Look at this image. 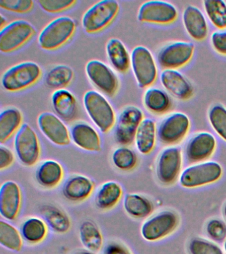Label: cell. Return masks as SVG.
I'll return each instance as SVG.
<instances>
[{
	"label": "cell",
	"mask_w": 226,
	"mask_h": 254,
	"mask_svg": "<svg viewBox=\"0 0 226 254\" xmlns=\"http://www.w3.org/2000/svg\"><path fill=\"white\" fill-rule=\"evenodd\" d=\"M84 108L87 114L101 132H110L116 123V113L108 99L98 91L90 90L84 94Z\"/></svg>",
	"instance_id": "1"
},
{
	"label": "cell",
	"mask_w": 226,
	"mask_h": 254,
	"mask_svg": "<svg viewBox=\"0 0 226 254\" xmlns=\"http://www.w3.org/2000/svg\"><path fill=\"white\" fill-rule=\"evenodd\" d=\"M223 213L224 218H225V220H226V202L225 203V205L224 206Z\"/></svg>",
	"instance_id": "48"
},
{
	"label": "cell",
	"mask_w": 226,
	"mask_h": 254,
	"mask_svg": "<svg viewBox=\"0 0 226 254\" xmlns=\"http://www.w3.org/2000/svg\"><path fill=\"white\" fill-rule=\"evenodd\" d=\"M214 49L222 55H226V29L218 30L212 34L210 38Z\"/></svg>",
	"instance_id": "43"
},
{
	"label": "cell",
	"mask_w": 226,
	"mask_h": 254,
	"mask_svg": "<svg viewBox=\"0 0 226 254\" xmlns=\"http://www.w3.org/2000/svg\"><path fill=\"white\" fill-rule=\"evenodd\" d=\"M74 71L68 65L60 64L53 67L45 75V82L49 88L65 89L74 78Z\"/></svg>",
	"instance_id": "34"
},
{
	"label": "cell",
	"mask_w": 226,
	"mask_h": 254,
	"mask_svg": "<svg viewBox=\"0 0 226 254\" xmlns=\"http://www.w3.org/2000/svg\"><path fill=\"white\" fill-rule=\"evenodd\" d=\"M112 162L114 166L122 171H130L136 166L138 157L134 150L126 146L115 150L112 154Z\"/></svg>",
	"instance_id": "37"
},
{
	"label": "cell",
	"mask_w": 226,
	"mask_h": 254,
	"mask_svg": "<svg viewBox=\"0 0 226 254\" xmlns=\"http://www.w3.org/2000/svg\"><path fill=\"white\" fill-rule=\"evenodd\" d=\"M64 177V170L60 163L47 160L41 163L35 172V179L39 186L53 189L59 186Z\"/></svg>",
	"instance_id": "24"
},
{
	"label": "cell",
	"mask_w": 226,
	"mask_h": 254,
	"mask_svg": "<svg viewBox=\"0 0 226 254\" xmlns=\"http://www.w3.org/2000/svg\"><path fill=\"white\" fill-rule=\"evenodd\" d=\"M76 29L75 20L68 16H61L53 19L41 31L38 43L41 49L52 51L68 43Z\"/></svg>",
	"instance_id": "2"
},
{
	"label": "cell",
	"mask_w": 226,
	"mask_h": 254,
	"mask_svg": "<svg viewBox=\"0 0 226 254\" xmlns=\"http://www.w3.org/2000/svg\"><path fill=\"white\" fill-rule=\"evenodd\" d=\"M95 254L94 252H90V251H78L75 252V254Z\"/></svg>",
	"instance_id": "47"
},
{
	"label": "cell",
	"mask_w": 226,
	"mask_h": 254,
	"mask_svg": "<svg viewBox=\"0 0 226 254\" xmlns=\"http://www.w3.org/2000/svg\"><path fill=\"white\" fill-rule=\"evenodd\" d=\"M157 136V128L153 119H144L137 131L135 142L141 154L147 155L153 150Z\"/></svg>",
	"instance_id": "25"
},
{
	"label": "cell",
	"mask_w": 226,
	"mask_h": 254,
	"mask_svg": "<svg viewBox=\"0 0 226 254\" xmlns=\"http://www.w3.org/2000/svg\"><path fill=\"white\" fill-rule=\"evenodd\" d=\"M22 195L20 187L13 181H6L0 188V214L4 219H16L21 207Z\"/></svg>",
	"instance_id": "17"
},
{
	"label": "cell",
	"mask_w": 226,
	"mask_h": 254,
	"mask_svg": "<svg viewBox=\"0 0 226 254\" xmlns=\"http://www.w3.org/2000/svg\"><path fill=\"white\" fill-rule=\"evenodd\" d=\"M222 174L223 170L219 163L208 161L188 167L180 174L179 182L184 188H196L217 182Z\"/></svg>",
	"instance_id": "6"
},
{
	"label": "cell",
	"mask_w": 226,
	"mask_h": 254,
	"mask_svg": "<svg viewBox=\"0 0 226 254\" xmlns=\"http://www.w3.org/2000/svg\"><path fill=\"white\" fill-rule=\"evenodd\" d=\"M52 105L57 116L66 122H71L78 114V103L75 95L66 89L55 90L53 93Z\"/></svg>",
	"instance_id": "23"
},
{
	"label": "cell",
	"mask_w": 226,
	"mask_h": 254,
	"mask_svg": "<svg viewBox=\"0 0 226 254\" xmlns=\"http://www.w3.org/2000/svg\"><path fill=\"white\" fill-rule=\"evenodd\" d=\"M36 33L34 26L25 20H16L7 24L0 32V51L10 53L30 41Z\"/></svg>",
	"instance_id": "8"
},
{
	"label": "cell",
	"mask_w": 226,
	"mask_h": 254,
	"mask_svg": "<svg viewBox=\"0 0 226 254\" xmlns=\"http://www.w3.org/2000/svg\"><path fill=\"white\" fill-rule=\"evenodd\" d=\"M160 81L164 89L179 100H188L193 95L191 83L178 69H164L160 73Z\"/></svg>",
	"instance_id": "19"
},
{
	"label": "cell",
	"mask_w": 226,
	"mask_h": 254,
	"mask_svg": "<svg viewBox=\"0 0 226 254\" xmlns=\"http://www.w3.org/2000/svg\"><path fill=\"white\" fill-rule=\"evenodd\" d=\"M42 75V69L33 62H23L9 67L1 77V85L9 92H17L35 84Z\"/></svg>",
	"instance_id": "3"
},
{
	"label": "cell",
	"mask_w": 226,
	"mask_h": 254,
	"mask_svg": "<svg viewBox=\"0 0 226 254\" xmlns=\"http://www.w3.org/2000/svg\"><path fill=\"white\" fill-rule=\"evenodd\" d=\"M210 125L215 132L226 142V108L222 105H214L208 113Z\"/></svg>",
	"instance_id": "38"
},
{
	"label": "cell",
	"mask_w": 226,
	"mask_h": 254,
	"mask_svg": "<svg viewBox=\"0 0 226 254\" xmlns=\"http://www.w3.org/2000/svg\"><path fill=\"white\" fill-rule=\"evenodd\" d=\"M194 45L190 42H173L158 52L157 62L164 69H177L184 66L194 56Z\"/></svg>",
	"instance_id": "11"
},
{
	"label": "cell",
	"mask_w": 226,
	"mask_h": 254,
	"mask_svg": "<svg viewBox=\"0 0 226 254\" xmlns=\"http://www.w3.org/2000/svg\"><path fill=\"white\" fill-rule=\"evenodd\" d=\"M190 127V121L188 115L182 112L172 113L158 125V140L164 144H177L185 138Z\"/></svg>",
	"instance_id": "12"
},
{
	"label": "cell",
	"mask_w": 226,
	"mask_h": 254,
	"mask_svg": "<svg viewBox=\"0 0 226 254\" xmlns=\"http://www.w3.org/2000/svg\"><path fill=\"white\" fill-rule=\"evenodd\" d=\"M144 103L150 112L162 115L169 111L172 100L165 91L157 87H150L145 92Z\"/></svg>",
	"instance_id": "31"
},
{
	"label": "cell",
	"mask_w": 226,
	"mask_h": 254,
	"mask_svg": "<svg viewBox=\"0 0 226 254\" xmlns=\"http://www.w3.org/2000/svg\"><path fill=\"white\" fill-rule=\"evenodd\" d=\"M40 213L42 219L53 232L65 234L70 230V218L60 208L53 204H44L40 208Z\"/></svg>",
	"instance_id": "26"
},
{
	"label": "cell",
	"mask_w": 226,
	"mask_h": 254,
	"mask_svg": "<svg viewBox=\"0 0 226 254\" xmlns=\"http://www.w3.org/2000/svg\"><path fill=\"white\" fill-rule=\"evenodd\" d=\"M178 223L177 214L171 210H164L146 220L141 228V234L147 241H157L172 233Z\"/></svg>",
	"instance_id": "10"
},
{
	"label": "cell",
	"mask_w": 226,
	"mask_h": 254,
	"mask_svg": "<svg viewBox=\"0 0 226 254\" xmlns=\"http://www.w3.org/2000/svg\"><path fill=\"white\" fill-rule=\"evenodd\" d=\"M204 11L214 27L219 30L226 29V3L222 0H205Z\"/></svg>",
	"instance_id": "36"
},
{
	"label": "cell",
	"mask_w": 226,
	"mask_h": 254,
	"mask_svg": "<svg viewBox=\"0 0 226 254\" xmlns=\"http://www.w3.org/2000/svg\"><path fill=\"white\" fill-rule=\"evenodd\" d=\"M23 238L20 231L6 221H0V244L5 249L19 252L22 249Z\"/></svg>",
	"instance_id": "35"
},
{
	"label": "cell",
	"mask_w": 226,
	"mask_h": 254,
	"mask_svg": "<svg viewBox=\"0 0 226 254\" xmlns=\"http://www.w3.org/2000/svg\"><path fill=\"white\" fill-rule=\"evenodd\" d=\"M144 119V113L139 107L132 105L125 107L119 115L115 126L116 142L122 146L132 144L136 138L139 127Z\"/></svg>",
	"instance_id": "9"
},
{
	"label": "cell",
	"mask_w": 226,
	"mask_h": 254,
	"mask_svg": "<svg viewBox=\"0 0 226 254\" xmlns=\"http://www.w3.org/2000/svg\"><path fill=\"white\" fill-rule=\"evenodd\" d=\"M120 9V4L115 0H103L97 2L83 15V29L89 34L103 31L116 19Z\"/></svg>",
	"instance_id": "4"
},
{
	"label": "cell",
	"mask_w": 226,
	"mask_h": 254,
	"mask_svg": "<svg viewBox=\"0 0 226 254\" xmlns=\"http://www.w3.org/2000/svg\"><path fill=\"white\" fill-rule=\"evenodd\" d=\"M123 206L126 213L135 218L148 217L154 209L153 204L149 198L137 193L126 194Z\"/></svg>",
	"instance_id": "29"
},
{
	"label": "cell",
	"mask_w": 226,
	"mask_h": 254,
	"mask_svg": "<svg viewBox=\"0 0 226 254\" xmlns=\"http://www.w3.org/2000/svg\"><path fill=\"white\" fill-rule=\"evenodd\" d=\"M20 233L23 240L27 243L39 244L46 238L48 226L43 219L33 216L23 222L20 227Z\"/></svg>",
	"instance_id": "32"
},
{
	"label": "cell",
	"mask_w": 226,
	"mask_h": 254,
	"mask_svg": "<svg viewBox=\"0 0 226 254\" xmlns=\"http://www.w3.org/2000/svg\"><path fill=\"white\" fill-rule=\"evenodd\" d=\"M0 25H1V30L3 29L7 25V20L5 19L3 15H1V20H0Z\"/></svg>",
	"instance_id": "46"
},
{
	"label": "cell",
	"mask_w": 226,
	"mask_h": 254,
	"mask_svg": "<svg viewBox=\"0 0 226 254\" xmlns=\"http://www.w3.org/2000/svg\"><path fill=\"white\" fill-rule=\"evenodd\" d=\"M182 23L190 37L197 41L205 39L209 28L203 12L194 5H188L182 13Z\"/></svg>",
	"instance_id": "21"
},
{
	"label": "cell",
	"mask_w": 226,
	"mask_h": 254,
	"mask_svg": "<svg viewBox=\"0 0 226 254\" xmlns=\"http://www.w3.org/2000/svg\"><path fill=\"white\" fill-rule=\"evenodd\" d=\"M224 250H225V251L226 252V240L225 243H224Z\"/></svg>",
	"instance_id": "49"
},
{
	"label": "cell",
	"mask_w": 226,
	"mask_h": 254,
	"mask_svg": "<svg viewBox=\"0 0 226 254\" xmlns=\"http://www.w3.org/2000/svg\"><path fill=\"white\" fill-rule=\"evenodd\" d=\"M34 7L31 0H0V7L7 11L17 13H29Z\"/></svg>",
	"instance_id": "41"
},
{
	"label": "cell",
	"mask_w": 226,
	"mask_h": 254,
	"mask_svg": "<svg viewBox=\"0 0 226 254\" xmlns=\"http://www.w3.org/2000/svg\"><path fill=\"white\" fill-rule=\"evenodd\" d=\"M107 56L113 67L118 72L126 73L131 66V56L120 40L111 39L106 45Z\"/></svg>",
	"instance_id": "27"
},
{
	"label": "cell",
	"mask_w": 226,
	"mask_h": 254,
	"mask_svg": "<svg viewBox=\"0 0 226 254\" xmlns=\"http://www.w3.org/2000/svg\"><path fill=\"white\" fill-rule=\"evenodd\" d=\"M23 115L17 108H8L0 115V142L1 144L16 134L22 126Z\"/></svg>",
	"instance_id": "30"
},
{
	"label": "cell",
	"mask_w": 226,
	"mask_h": 254,
	"mask_svg": "<svg viewBox=\"0 0 226 254\" xmlns=\"http://www.w3.org/2000/svg\"><path fill=\"white\" fill-rule=\"evenodd\" d=\"M37 125L41 133L53 144L60 146L70 144L71 132L57 115L49 112L41 113L37 119Z\"/></svg>",
	"instance_id": "16"
},
{
	"label": "cell",
	"mask_w": 226,
	"mask_h": 254,
	"mask_svg": "<svg viewBox=\"0 0 226 254\" xmlns=\"http://www.w3.org/2000/svg\"><path fill=\"white\" fill-rule=\"evenodd\" d=\"M182 154L179 147L170 146L160 152L156 163V176L162 184H173L181 172Z\"/></svg>",
	"instance_id": "15"
},
{
	"label": "cell",
	"mask_w": 226,
	"mask_h": 254,
	"mask_svg": "<svg viewBox=\"0 0 226 254\" xmlns=\"http://www.w3.org/2000/svg\"><path fill=\"white\" fill-rule=\"evenodd\" d=\"M79 237L83 246L88 251L95 253L102 249L104 242L102 232L92 220H85L81 224Z\"/></svg>",
	"instance_id": "33"
},
{
	"label": "cell",
	"mask_w": 226,
	"mask_h": 254,
	"mask_svg": "<svg viewBox=\"0 0 226 254\" xmlns=\"http://www.w3.org/2000/svg\"><path fill=\"white\" fill-rule=\"evenodd\" d=\"M177 8L164 1H148L143 3L138 14L139 21L143 23L167 25L173 23L177 19Z\"/></svg>",
	"instance_id": "14"
},
{
	"label": "cell",
	"mask_w": 226,
	"mask_h": 254,
	"mask_svg": "<svg viewBox=\"0 0 226 254\" xmlns=\"http://www.w3.org/2000/svg\"><path fill=\"white\" fill-rule=\"evenodd\" d=\"M15 157L12 151L6 146H0V170L8 168L14 162Z\"/></svg>",
	"instance_id": "44"
},
{
	"label": "cell",
	"mask_w": 226,
	"mask_h": 254,
	"mask_svg": "<svg viewBox=\"0 0 226 254\" xmlns=\"http://www.w3.org/2000/svg\"><path fill=\"white\" fill-rule=\"evenodd\" d=\"M71 137L74 144L82 150L94 152L102 150L100 134L88 123H78L73 125Z\"/></svg>",
	"instance_id": "20"
},
{
	"label": "cell",
	"mask_w": 226,
	"mask_h": 254,
	"mask_svg": "<svg viewBox=\"0 0 226 254\" xmlns=\"http://www.w3.org/2000/svg\"><path fill=\"white\" fill-rule=\"evenodd\" d=\"M94 184L91 179L83 175L71 176L65 183L63 194L71 201L82 202L92 194Z\"/></svg>",
	"instance_id": "22"
},
{
	"label": "cell",
	"mask_w": 226,
	"mask_h": 254,
	"mask_svg": "<svg viewBox=\"0 0 226 254\" xmlns=\"http://www.w3.org/2000/svg\"><path fill=\"white\" fill-rule=\"evenodd\" d=\"M206 230L208 236L214 241L222 242L226 238V224L222 220H210Z\"/></svg>",
	"instance_id": "42"
},
{
	"label": "cell",
	"mask_w": 226,
	"mask_h": 254,
	"mask_svg": "<svg viewBox=\"0 0 226 254\" xmlns=\"http://www.w3.org/2000/svg\"><path fill=\"white\" fill-rule=\"evenodd\" d=\"M85 69L88 79L101 92L110 97L118 93L120 87L118 77L106 64L92 60L86 64Z\"/></svg>",
	"instance_id": "13"
},
{
	"label": "cell",
	"mask_w": 226,
	"mask_h": 254,
	"mask_svg": "<svg viewBox=\"0 0 226 254\" xmlns=\"http://www.w3.org/2000/svg\"><path fill=\"white\" fill-rule=\"evenodd\" d=\"M104 254H132L126 247L118 243L112 242L105 247Z\"/></svg>",
	"instance_id": "45"
},
{
	"label": "cell",
	"mask_w": 226,
	"mask_h": 254,
	"mask_svg": "<svg viewBox=\"0 0 226 254\" xmlns=\"http://www.w3.org/2000/svg\"><path fill=\"white\" fill-rule=\"evenodd\" d=\"M131 66L138 86L150 87L155 82L158 68L151 52L144 46L135 47L131 55Z\"/></svg>",
	"instance_id": "5"
},
{
	"label": "cell",
	"mask_w": 226,
	"mask_h": 254,
	"mask_svg": "<svg viewBox=\"0 0 226 254\" xmlns=\"http://www.w3.org/2000/svg\"><path fill=\"white\" fill-rule=\"evenodd\" d=\"M78 1L73 0H39L37 3L41 9L49 13H59L74 7Z\"/></svg>",
	"instance_id": "40"
},
{
	"label": "cell",
	"mask_w": 226,
	"mask_h": 254,
	"mask_svg": "<svg viewBox=\"0 0 226 254\" xmlns=\"http://www.w3.org/2000/svg\"><path fill=\"white\" fill-rule=\"evenodd\" d=\"M216 140L214 135L208 132H201L194 135L186 145L185 156L188 162H205L215 152Z\"/></svg>",
	"instance_id": "18"
},
{
	"label": "cell",
	"mask_w": 226,
	"mask_h": 254,
	"mask_svg": "<svg viewBox=\"0 0 226 254\" xmlns=\"http://www.w3.org/2000/svg\"><path fill=\"white\" fill-rule=\"evenodd\" d=\"M190 254H224L217 244L201 238H194L188 244Z\"/></svg>",
	"instance_id": "39"
},
{
	"label": "cell",
	"mask_w": 226,
	"mask_h": 254,
	"mask_svg": "<svg viewBox=\"0 0 226 254\" xmlns=\"http://www.w3.org/2000/svg\"><path fill=\"white\" fill-rule=\"evenodd\" d=\"M122 195L123 189L120 184L110 181L103 184L97 191L95 204L100 210H110L118 204Z\"/></svg>",
	"instance_id": "28"
},
{
	"label": "cell",
	"mask_w": 226,
	"mask_h": 254,
	"mask_svg": "<svg viewBox=\"0 0 226 254\" xmlns=\"http://www.w3.org/2000/svg\"><path fill=\"white\" fill-rule=\"evenodd\" d=\"M14 148L17 158L23 166H35L41 156L38 136L32 127L24 123L15 135Z\"/></svg>",
	"instance_id": "7"
}]
</instances>
